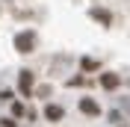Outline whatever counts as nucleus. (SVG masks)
<instances>
[{"mask_svg":"<svg viewBox=\"0 0 130 127\" xmlns=\"http://www.w3.org/2000/svg\"><path fill=\"white\" fill-rule=\"evenodd\" d=\"M101 86H104L106 92H112V89L121 86V77H118V74H101Z\"/></svg>","mask_w":130,"mask_h":127,"instance_id":"7ed1b4c3","label":"nucleus"},{"mask_svg":"<svg viewBox=\"0 0 130 127\" xmlns=\"http://www.w3.org/2000/svg\"><path fill=\"white\" fill-rule=\"evenodd\" d=\"M62 115H65V109L56 106V103H47V106H44V118H47V121H59Z\"/></svg>","mask_w":130,"mask_h":127,"instance_id":"39448f33","label":"nucleus"},{"mask_svg":"<svg viewBox=\"0 0 130 127\" xmlns=\"http://www.w3.org/2000/svg\"><path fill=\"white\" fill-rule=\"evenodd\" d=\"M80 112H86V115H101V106H98L92 98H83L80 101Z\"/></svg>","mask_w":130,"mask_h":127,"instance_id":"423d86ee","label":"nucleus"},{"mask_svg":"<svg viewBox=\"0 0 130 127\" xmlns=\"http://www.w3.org/2000/svg\"><path fill=\"white\" fill-rule=\"evenodd\" d=\"M32 86H36V77H32V71H18V89H21V95L30 98L32 95Z\"/></svg>","mask_w":130,"mask_h":127,"instance_id":"f03ea898","label":"nucleus"},{"mask_svg":"<svg viewBox=\"0 0 130 127\" xmlns=\"http://www.w3.org/2000/svg\"><path fill=\"white\" fill-rule=\"evenodd\" d=\"M0 127H15V121L12 118H0Z\"/></svg>","mask_w":130,"mask_h":127,"instance_id":"6e6552de","label":"nucleus"},{"mask_svg":"<svg viewBox=\"0 0 130 127\" xmlns=\"http://www.w3.org/2000/svg\"><path fill=\"white\" fill-rule=\"evenodd\" d=\"M32 44H36V36H32L30 30H21L15 36V50H18V53H30Z\"/></svg>","mask_w":130,"mask_h":127,"instance_id":"f257e3e1","label":"nucleus"},{"mask_svg":"<svg viewBox=\"0 0 130 127\" xmlns=\"http://www.w3.org/2000/svg\"><path fill=\"white\" fill-rule=\"evenodd\" d=\"M89 15L92 18H95V21H101V24H104V27H109V24H112V15H109V12H106V9H89Z\"/></svg>","mask_w":130,"mask_h":127,"instance_id":"20e7f679","label":"nucleus"},{"mask_svg":"<svg viewBox=\"0 0 130 127\" xmlns=\"http://www.w3.org/2000/svg\"><path fill=\"white\" fill-rule=\"evenodd\" d=\"M83 68H86V71H98V68H101V65H98L95 59H83Z\"/></svg>","mask_w":130,"mask_h":127,"instance_id":"0eeeda50","label":"nucleus"}]
</instances>
